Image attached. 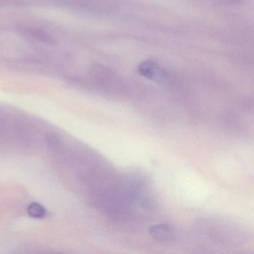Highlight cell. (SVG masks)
Segmentation results:
<instances>
[{"label":"cell","instance_id":"2","mask_svg":"<svg viewBox=\"0 0 254 254\" xmlns=\"http://www.w3.org/2000/svg\"><path fill=\"white\" fill-rule=\"evenodd\" d=\"M148 232L158 242H173L177 238V230L170 224H159L151 226Z\"/></svg>","mask_w":254,"mask_h":254},{"label":"cell","instance_id":"1","mask_svg":"<svg viewBox=\"0 0 254 254\" xmlns=\"http://www.w3.org/2000/svg\"><path fill=\"white\" fill-rule=\"evenodd\" d=\"M137 69L139 75L152 81H161L166 78V72L153 61H145L138 66Z\"/></svg>","mask_w":254,"mask_h":254},{"label":"cell","instance_id":"3","mask_svg":"<svg viewBox=\"0 0 254 254\" xmlns=\"http://www.w3.org/2000/svg\"><path fill=\"white\" fill-rule=\"evenodd\" d=\"M20 31L23 35L34 41L47 44H53L54 42L53 37L43 29L30 27V26H24L20 28Z\"/></svg>","mask_w":254,"mask_h":254},{"label":"cell","instance_id":"4","mask_svg":"<svg viewBox=\"0 0 254 254\" xmlns=\"http://www.w3.org/2000/svg\"><path fill=\"white\" fill-rule=\"evenodd\" d=\"M28 213L34 218H43L47 215L45 208L38 203H32L28 207Z\"/></svg>","mask_w":254,"mask_h":254}]
</instances>
